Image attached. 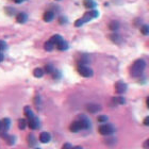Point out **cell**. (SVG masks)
<instances>
[{
    "mask_svg": "<svg viewBox=\"0 0 149 149\" xmlns=\"http://www.w3.org/2000/svg\"><path fill=\"white\" fill-rule=\"evenodd\" d=\"M35 143H36V139L34 137V135H33V134L28 135V144L29 145H30V146H33V145H35Z\"/></svg>",
    "mask_w": 149,
    "mask_h": 149,
    "instance_id": "obj_22",
    "label": "cell"
},
{
    "mask_svg": "<svg viewBox=\"0 0 149 149\" xmlns=\"http://www.w3.org/2000/svg\"><path fill=\"white\" fill-rule=\"evenodd\" d=\"M10 126H11V120H10L9 118H4L2 120V131L3 132H6V131L9 130Z\"/></svg>",
    "mask_w": 149,
    "mask_h": 149,
    "instance_id": "obj_14",
    "label": "cell"
},
{
    "mask_svg": "<svg viewBox=\"0 0 149 149\" xmlns=\"http://www.w3.org/2000/svg\"><path fill=\"white\" fill-rule=\"evenodd\" d=\"M24 112H25V115L26 117L28 118V119H31V118L34 117V114H33V112H32V110L30 109V107H25V110H24Z\"/></svg>",
    "mask_w": 149,
    "mask_h": 149,
    "instance_id": "obj_15",
    "label": "cell"
},
{
    "mask_svg": "<svg viewBox=\"0 0 149 149\" xmlns=\"http://www.w3.org/2000/svg\"><path fill=\"white\" fill-rule=\"evenodd\" d=\"M116 101H117L118 103H125V99L123 98V97H118V98H116Z\"/></svg>",
    "mask_w": 149,
    "mask_h": 149,
    "instance_id": "obj_31",
    "label": "cell"
},
{
    "mask_svg": "<svg viewBox=\"0 0 149 149\" xmlns=\"http://www.w3.org/2000/svg\"><path fill=\"white\" fill-rule=\"evenodd\" d=\"M6 49V43L4 40H0V51H3V50Z\"/></svg>",
    "mask_w": 149,
    "mask_h": 149,
    "instance_id": "obj_28",
    "label": "cell"
},
{
    "mask_svg": "<svg viewBox=\"0 0 149 149\" xmlns=\"http://www.w3.org/2000/svg\"><path fill=\"white\" fill-rule=\"evenodd\" d=\"M84 25V22L82 20V18H79L76 20V22H74V26L76 27H81V26H83Z\"/></svg>",
    "mask_w": 149,
    "mask_h": 149,
    "instance_id": "obj_29",
    "label": "cell"
},
{
    "mask_svg": "<svg viewBox=\"0 0 149 149\" xmlns=\"http://www.w3.org/2000/svg\"><path fill=\"white\" fill-rule=\"evenodd\" d=\"M145 147H149V139L146 141V143H145Z\"/></svg>",
    "mask_w": 149,
    "mask_h": 149,
    "instance_id": "obj_38",
    "label": "cell"
},
{
    "mask_svg": "<svg viewBox=\"0 0 149 149\" xmlns=\"http://www.w3.org/2000/svg\"><path fill=\"white\" fill-rule=\"evenodd\" d=\"M109 28H110V30H112V31H116V30H118V28H119V24H118V22L113 20V22H110Z\"/></svg>",
    "mask_w": 149,
    "mask_h": 149,
    "instance_id": "obj_19",
    "label": "cell"
},
{
    "mask_svg": "<svg viewBox=\"0 0 149 149\" xmlns=\"http://www.w3.org/2000/svg\"><path fill=\"white\" fill-rule=\"evenodd\" d=\"M83 4L85 8L87 9H95L97 6V3L94 1V0H83Z\"/></svg>",
    "mask_w": 149,
    "mask_h": 149,
    "instance_id": "obj_10",
    "label": "cell"
},
{
    "mask_svg": "<svg viewBox=\"0 0 149 149\" xmlns=\"http://www.w3.org/2000/svg\"><path fill=\"white\" fill-rule=\"evenodd\" d=\"M50 140H51V135H50L48 132H42L40 135V141L42 143L46 144V143H49Z\"/></svg>",
    "mask_w": 149,
    "mask_h": 149,
    "instance_id": "obj_9",
    "label": "cell"
},
{
    "mask_svg": "<svg viewBox=\"0 0 149 149\" xmlns=\"http://www.w3.org/2000/svg\"><path fill=\"white\" fill-rule=\"evenodd\" d=\"M100 108L98 104H87V111H90L91 113H96V112L100 111Z\"/></svg>",
    "mask_w": 149,
    "mask_h": 149,
    "instance_id": "obj_13",
    "label": "cell"
},
{
    "mask_svg": "<svg viewBox=\"0 0 149 149\" xmlns=\"http://www.w3.org/2000/svg\"><path fill=\"white\" fill-rule=\"evenodd\" d=\"M78 72L82 76V77L85 78H90L93 76V69L87 67L86 65H79L78 67Z\"/></svg>",
    "mask_w": 149,
    "mask_h": 149,
    "instance_id": "obj_3",
    "label": "cell"
},
{
    "mask_svg": "<svg viewBox=\"0 0 149 149\" xmlns=\"http://www.w3.org/2000/svg\"><path fill=\"white\" fill-rule=\"evenodd\" d=\"M53 17H54V14H53V12H51V11H47V12L44 13L43 18H44L45 22H50L53 19Z\"/></svg>",
    "mask_w": 149,
    "mask_h": 149,
    "instance_id": "obj_11",
    "label": "cell"
},
{
    "mask_svg": "<svg viewBox=\"0 0 149 149\" xmlns=\"http://www.w3.org/2000/svg\"><path fill=\"white\" fill-rule=\"evenodd\" d=\"M98 130H99V133L101 134V135H111V134H113L115 132L114 127L110 124L101 125Z\"/></svg>",
    "mask_w": 149,
    "mask_h": 149,
    "instance_id": "obj_2",
    "label": "cell"
},
{
    "mask_svg": "<svg viewBox=\"0 0 149 149\" xmlns=\"http://www.w3.org/2000/svg\"><path fill=\"white\" fill-rule=\"evenodd\" d=\"M3 137L6 136V143L9 144V145H13V144L15 143V136H12V135H10V136H6V133L2 135Z\"/></svg>",
    "mask_w": 149,
    "mask_h": 149,
    "instance_id": "obj_21",
    "label": "cell"
},
{
    "mask_svg": "<svg viewBox=\"0 0 149 149\" xmlns=\"http://www.w3.org/2000/svg\"><path fill=\"white\" fill-rule=\"evenodd\" d=\"M0 132H3L2 131V121L0 120Z\"/></svg>",
    "mask_w": 149,
    "mask_h": 149,
    "instance_id": "obj_37",
    "label": "cell"
},
{
    "mask_svg": "<svg viewBox=\"0 0 149 149\" xmlns=\"http://www.w3.org/2000/svg\"><path fill=\"white\" fill-rule=\"evenodd\" d=\"M146 102H147V107H148V109H149V97L147 98V101H146Z\"/></svg>",
    "mask_w": 149,
    "mask_h": 149,
    "instance_id": "obj_39",
    "label": "cell"
},
{
    "mask_svg": "<svg viewBox=\"0 0 149 149\" xmlns=\"http://www.w3.org/2000/svg\"><path fill=\"white\" fill-rule=\"evenodd\" d=\"M107 120H108V117H107L106 115H101V116H99V117H98V121H99V123H101V124H104V123H107Z\"/></svg>",
    "mask_w": 149,
    "mask_h": 149,
    "instance_id": "obj_27",
    "label": "cell"
},
{
    "mask_svg": "<svg viewBox=\"0 0 149 149\" xmlns=\"http://www.w3.org/2000/svg\"><path fill=\"white\" fill-rule=\"evenodd\" d=\"M28 126L31 128L32 130H35V129H37V128H40V119H38L36 116H34L33 118L29 119Z\"/></svg>",
    "mask_w": 149,
    "mask_h": 149,
    "instance_id": "obj_7",
    "label": "cell"
},
{
    "mask_svg": "<svg viewBox=\"0 0 149 149\" xmlns=\"http://www.w3.org/2000/svg\"><path fill=\"white\" fill-rule=\"evenodd\" d=\"M115 90L118 94H124L127 91V84L124 83L123 81H118L117 83L115 84Z\"/></svg>",
    "mask_w": 149,
    "mask_h": 149,
    "instance_id": "obj_5",
    "label": "cell"
},
{
    "mask_svg": "<svg viewBox=\"0 0 149 149\" xmlns=\"http://www.w3.org/2000/svg\"><path fill=\"white\" fill-rule=\"evenodd\" d=\"M53 78L54 79H58V78H60V72H53Z\"/></svg>",
    "mask_w": 149,
    "mask_h": 149,
    "instance_id": "obj_33",
    "label": "cell"
},
{
    "mask_svg": "<svg viewBox=\"0 0 149 149\" xmlns=\"http://www.w3.org/2000/svg\"><path fill=\"white\" fill-rule=\"evenodd\" d=\"M50 40H51V42H52V43L56 46L58 44H60L63 40V37L61 36L60 34H56V35H53V36L50 38Z\"/></svg>",
    "mask_w": 149,
    "mask_h": 149,
    "instance_id": "obj_16",
    "label": "cell"
},
{
    "mask_svg": "<svg viewBox=\"0 0 149 149\" xmlns=\"http://www.w3.org/2000/svg\"><path fill=\"white\" fill-rule=\"evenodd\" d=\"M2 61H3V54L0 51V62H2Z\"/></svg>",
    "mask_w": 149,
    "mask_h": 149,
    "instance_id": "obj_35",
    "label": "cell"
},
{
    "mask_svg": "<svg viewBox=\"0 0 149 149\" xmlns=\"http://www.w3.org/2000/svg\"><path fill=\"white\" fill-rule=\"evenodd\" d=\"M146 67V62L142 59H139L134 61L132 66L130 68V74L132 77H139L144 72V69Z\"/></svg>",
    "mask_w": 149,
    "mask_h": 149,
    "instance_id": "obj_1",
    "label": "cell"
},
{
    "mask_svg": "<svg viewBox=\"0 0 149 149\" xmlns=\"http://www.w3.org/2000/svg\"><path fill=\"white\" fill-rule=\"evenodd\" d=\"M54 46H56V45H54L51 40H49V42L45 43V45H44V47H45V50H47V51H51V50H53V47H54Z\"/></svg>",
    "mask_w": 149,
    "mask_h": 149,
    "instance_id": "obj_20",
    "label": "cell"
},
{
    "mask_svg": "<svg viewBox=\"0 0 149 149\" xmlns=\"http://www.w3.org/2000/svg\"><path fill=\"white\" fill-rule=\"evenodd\" d=\"M98 15H99L98 11H96V10H92V11L86 12L85 14H84L83 17H82V20H83L84 24H85V22H90L91 19H94V18H96V17H98Z\"/></svg>",
    "mask_w": 149,
    "mask_h": 149,
    "instance_id": "obj_4",
    "label": "cell"
},
{
    "mask_svg": "<svg viewBox=\"0 0 149 149\" xmlns=\"http://www.w3.org/2000/svg\"><path fill=\"white\" fill-rule=\"evenodd\" d=\"M63 148H72V146L70 144H64V145H63Z\"/></svg>",
    "mask_w": 149,
    "mask_h": 149,
    "instance_id": "obj_34",
    "label": "cell"
},
{
    "mask_svg": "<svg viewBox=\"0 0 149 149\" xmlns=\"http://www.w3.org/2000/svg\"><path fill=\"white\" fill-rule=\"evenodd\" d=\"M27 19H28V16H27L26 13H19L18 15H17V17H16V20L19 24H25L27 22Z\"/></svg>",
    "mask_w": 149,
    "mask_h": 149,
    "instance_id": "obj_12",
    "label": "cell"
},
{
    "mask_svg": "<svg viewBox=\"0 0 149 149\" xmlns=\"http://www.w3.org/2000/svg\"><path fill=\"white\" fill-rule=\"evenodd\" d=\"M14 1H15L16 3H22V2H24L25 0H14Z\"/></svg>",
    "mask_w": 149,
    "mask_h": 149,
    "instance_id": "obj_36",
    "label": "cell"
},
{
    "mask_svg": "<svg viewBox=\"0 0 149 149\" xmlns=\"http://www.w3.org/2000/svg\"><path fill=\"white\" fill-rule=\"evenodd\" d=\"M59 22H60V24H61V25H64V24H66V22H67V19H66L65 17H60Z\"/></svg>",
    "mask_w": 149,
    "mask_h": 149,
    "instance_id": "obj_30",
    "label": "cell"
},
{
    "mask_svg": "<svg viewBox=\"0 0 149 149\" xmlns=\"http://www.w3.org/2000/svg\"><path fill=\"white\" fill-rule=\"evenodd\" d=\"M83 128H82V124H81V121L78 119V120L74 121L72 123V125L69 126V130L72 131V132H78V131L82 130Z\"/></svg>",
    "mask_w": 149,
    "mask_h": 149,
    "instance_id": "obj_6",
    "label": "cell"
},
{
    "mask_svg": "<svg viewBox=\"0 0 149 149\" xmlns=\"http://www.w3.org/2000/svg\"><path fill=\"white\" fill-rule=\"evenodd\" d=\"M45 72H46L47 74H52V72H54L53 66L51 65V64H47V65L45 66Z\"/></svg>",
    "mask_w": 149,
    "mask_h": 149,
    "instance_id": "obj_25",
    "label": "cell"
},
{
    "mask_svg": "<svg viewBox=\"0 0 149 149\" xmlns=\"http://www.w3.org/2000/svg\"><path fill=\"white\" fill-rule=\"evenodd\" d=\"M143 124L145 125V126H147V127H149V116H147V117L144 119Z\"/></svg>",
    "mask_w": 149,
    "mask_h": 149,
    "instance_id": "obj_32",
    "label": "cell"
},
{
    "mask_svg": "<svg viewBox=\"0 0 149 149\" xmlns=\"http://www.w3.org/2000/svg\"><path fill=\"white\" fill-rule=\"evenodd\" d=\"M44 69L42 68H35L34 70H33V76H34L35 78H42L44 76Z\"/></svg>",
    "mask_w": 149,
    "mask_h": 149,
    "instance_id": "obj_18",
    "label": "cell"
},
{
    "mask_svg": "<svg viewBox=\"0 0 149 149\" xmlns=\"http://www.w3.org/2000/svg\"><path fill=\"white\" fill-rule=\"evenodd\" d=\"M26 126H27V121H26V119H19V120H18V127H19V129L24 130V129L26 128Z\"/></svg>",
    "mask_w": 149,
    "mask_h": 149,
    "instance_id": "obj_24",
    "label": "cell"
},
{
    "mask_svg": "<svg viewBox=\"0 0 149 149\" xmlns=\"http://www.w3.org/2000/svg\"><path fill=\"white\" fill-rule=\"evenodd\" d=\"M79 120L81 121L82 128H83V129H90L91 128V121L87 117H85V116H80Z\"/></svg>",
    "mask_w": 149,
    "mask_h": 149,
    "instance_id": "obj_8",
    "label": "cell"
},
{
    "mask_svg": "<svg viewBox=\"0 0 149 149\" xmlns=\"http://www.w3.org/2000/svg\"><path fill=\"white\" fill-rule=\"evenodd\" d=\"M56 47H58V49L62 50V51H63V50H67V49H68V44H67V42H65V40H63L61 43L56 45Z\"/></svg>",
    "mask_w": 149,
    "mask_h": 149,
    "instance_id": "obj_17",
    "label": "cell"
},
{
    "mask_svg": "<svg viewBox=\"0 0 149 149\" xmlns=\"http://www.w3.org/2000/svg\"><path fill=\"white\" fill-rule=\"evenodd\" d=\"M141 32H142L144 35H149V26L148 25L142 26V28H141Z\"/></svg>",
    "mask_w": 149,
    "mask_h": 149,
    "instance_id": "obj_23",
    "label": "cell"
},
{
    "mask_svg": "<svg viewBox=\"0 0 149 149\" xmlns=\"http://www.w3.org/2000/svg\"><path fill=\"white\" fill-rule=\"evenodd\" d=\"M111 40H113V42H115V43H119V42H120V36H119V35L118 34H116V33H115V34H112L111 36Z\"/></svg>",
    "mask_w": 149,
    "mask_h": 149,
    "instance_id": "obj_26",
    "label": "cell"
}]
</instances>
